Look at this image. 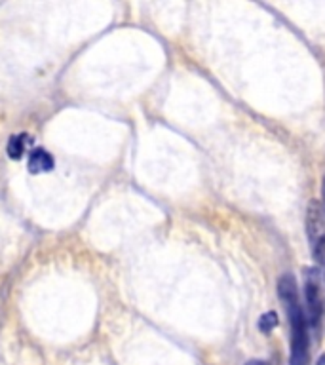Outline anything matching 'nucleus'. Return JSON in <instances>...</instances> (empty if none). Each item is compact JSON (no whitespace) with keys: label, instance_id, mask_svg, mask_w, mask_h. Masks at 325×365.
Returning a JSON list of instances; mask_svg holds the SVG:
<instances>
[{"label":"nucleus","instance_id":"nucleus-8","mask_svg":"<svg viewBox=\"0 0 325 365\" xmlns=\"http://www.w3.org/2000/svg\"><path fill=\"white\" fill-rule=\"evenodd\" d=\"M316 365H325V354H321V356H319L318 364H316Z\"/></svg>","mask_w":325,"mask_h":365},{"label":"nucleus","instance_id":"nucleus-4","mask_svg":"<svg viewBox=\"0 0 325 365\" xmlns=\"http://www.w3.org/2000/svg\"><path fill=\"white\" fill-rule=\"evenodd\" d=\"M33 145V137L29 133H17V135H11L10 141H8V156L11 160L23 158V154L27 153V148Z\"/></svg>","mask_w":325,"mask_h":365},{"label":"nucleus","instance_id":"nucleus-9","mask_svg":"<svg viewBox=\"0 0 325 365\" xmlns=\"http://www.w3.org/2000/svg\"><path fill=\"white\" fill-rule=\"evenodd\" d=\"M321 194H324V211H325V177H324V187H321Z\"/></svg>","mask_w":325,"mask_h":365},{"label":"nucleus","instance_id":"nucleus-5","mask_svg":"<svg viewBox=\"0 0 325 365\" xmlns=\"http://www.w3.org/2000/svg\"><path fill=\"white\" fill-rule=\"evenodd\" d=\"M312 251L319 264H324L325 267V232H321L319 236H316V238L312 240Z\"/></svg>","mask_w":325,"mask_h":365},{"label":"nucleus","instance_id":"nucleus-3","mask_svg":"<svg viewBox=\"0 0 325 365\" xmlns=\"http://www.w3.org/2000/svg\"><path fill=\"white\" fill-rule=\"evenodd\" d=\"M53 156H51L48 150L44 148H33L31 150V156H29V171L31 173H48V171L53 170Z\"/></svg>","mask_w":325,"mask_h":365},{"label":"nucleus","instance_id":"nucleus-1","mask_svg":"<svg viewBox=\"0 0 325 365\" xmlns=\"http://www.w3.org/2000/svg\"><path fill=\"white\" fill-rule=\"evenodd\" d=\"M278 295L287 310L291 327V356L289 365H308L310 361V336L306 329V318L299 302V291L293 274H284L278 279Z\"/></svg>","mask_w":325,"mask_h":365},{"label":"nucleus","instance_id":"nucleus-6","mask_svg":"<svg viewBox=\"0 0 325 365\" xmlns=\"http://www.w3.org/2000/svg\"><path fill=\"white\" fill-rule=\"evenodd\" d=\"M276 325H278V314L276 312L262 314L261 319H259V329H261L262 333H267V335L276 327Z\"/></svg>","mask_w":325,"mask_h":365},{"label":"nucleus","instance_id":"nucleus-2","mask_svg":"<svg viewBox=\"0 0 325 365\" xmlns=\"http://www.w3.org/2000/svg\"><path fill=\"white\" fill-rule=\"evenodd\" d=\"M304 295L308 304V319L312 325H319L325 312L324 278L318 268H308L304 274Z\"/></svg>","mask_w":325,"mask_h":365},{"label":"nucleus","instance_id":"nucleus-7","mask_svg":"<svg viewBox=\"0 0 325 365\" xmlns=\"http://www.w3.org/2000/svg\"><path fill=\"white\" fill-rule=\"evenodd\" d=\"M245 365H268L267 361H262V359H251V361H247Z\"/></svg>","mask_w":325,"mask_h":365}]
</instances>
